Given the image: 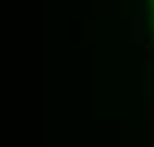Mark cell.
<instances>
[{
	"instance_id": "1",
	"label": "cell",
	"mask_w": 154,
	"mask_h": 147,
	"mask_svg": "<svg viewBox=\"0 0 154 147\" xmlns=\"http://www.w3.org/2000/svg\"><path fill=\"white\" fill-rule=\"evenodd\" d=\"M151 13H154V0H151Z\"/></svg>"
}]
</instances>
